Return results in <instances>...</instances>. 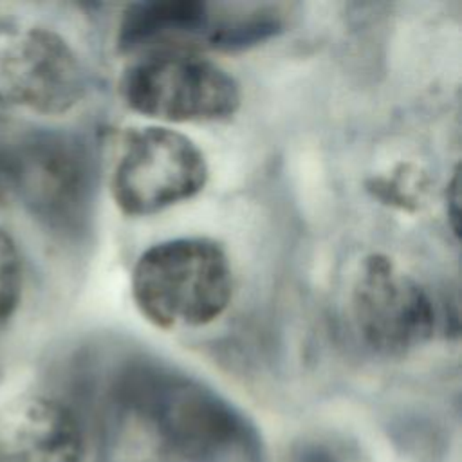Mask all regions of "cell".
<instances>
[{"label":"cell","mask_w":462,"mask_h":462,"mask_svg":"<svg viewBox=\"0 0 462 462\" xmlns=\"http://www.w3.org/2000/svg\"><path fill=\"white\" fill-rule=\"evenodd\" d=\"M0 197L16 200L52 231H83L94 199L88 148L60 130L14 135L0 146Z\"/></svg>","instance_id":"1"},{"label":"cell","mask_w":462,"mask_h":462,"mask_svg":"<svg viewBox=\"0 0 462 462\" xmlns=\"http://www.w3.org/2000/svg\"><path fill=\"white\" fill-rule=\"evenodd\" d=\"M233 294L226 251L211 238H170L148 247L132 271V298L155 327L191 328L220 318Z\"/></svg>","instance_id":"2"},{"label":"cell","mask_w":462,"mask_h":462,"mask_svg":"<svg viewBox=\"0 0 462 462\" xmlns=\"http://www.w3.org/2000/svg\"><path fill=\"white\" fill-rule=\"evenodd\" d=\"M121 399L186 458L218 455L242 435L236 411L213 390L168 368L139 363L119 381Z\"/></svg>","instance_id":"3"},{"label":"cell","mask_w":462,"mask_h":462,"mask_svg":"<svg viewBox=\"0 0 462 462\" xmlns=\"http://www.w3.org/2000/svg\"><path fill=\"white\" fill-rule=\"evenodd\" d=\"M125 105L164 123H211L229 119L240 106L236 79L199 52H152L137 56L123 72Z\"/></svg>","instance_id":"4"},{"label":"cell","mask_w":462,"mask_h":462,"mask_svg":"<svg viewBox=\"0 0 462 462\" xmlns=\"http://www.w3.org/2000/svg\"><path fill=\"white\" fill-rule=\"evenodd\" d=\"M208 175L206 157L188 135L141 126L123 135L110 191L121 213L150 217L199 195Z\"/></svg>","instance_id":"5"},{"label":"cell","mask_w":462,"mask_h":462,"mask_svg":"<svg viewBox=\"0 0 462 462\" xmlns=\"http://www.w3.org/2000/svg\"><path fill=\"white\" fill-rule=\"evenodd\" d=\"M350 307L361 339L384 356H401L424 345L437 323L428 291L379 253L363 260L352 285Z\"/></svg>","instance_id":"6"},{"label":"cell","mask_w":462,"mask_h":462,"mask_svg":"<svg viewBox=\"0 0 462 462\" xmlns=\"http://www.w3.org/2000/svg\"><path fill=\"white\" fill-rule=\"evenodd\" d=\"M87 92V74L58 32L31 27L0 43V101L45 116L65 114Z\"/></svg>","instance_id":"7"},{"label":"cell","mask_w":462,"mask_h":462,"mask_svg":"<svg viewBox=\"0 0 462 462\" xmlns=\"http://www.w3.org/2000/svg\"><path fill=\"white\" fill-rule=\"evenodd\" d=\"M238 42V4L199 0H153L130 4L119 22L117 45L123 52L235 51Z\"/></svg>","instance_id":"8"},{"label":"cell","mask_w":462,"mask_h":462,"mask_svg":"<svg viewBox=\"0 0 462 462\" xmlns=\"http://www.w3.org/2000/svg\"><path fill=\"white\" fill-rule=\"evenodd\" d=\"M85 433L58 395L27 392L0 402V462H83Z\"/></svg>","instance_id":"9"},{"label":"cell","mask_w":462,"mask_h":462,"mask_svg":"<svg viewBox=\"0 0 462 462\" xmlns=\"http://www.w3.org/2000/svg\"><path fill=\"white\" fill-rule=\"evenodd\" d=\"M23 292V263L13 236L0 227V332L14 318Z\"/></svg>","instance_id":"10"},{"label":"cell","mask_w":462,"mask_h":462,"mask_svg":"<svg viewBox=\"0 0 462 462\" xmlns=\"http://www.w3.org/2000/svg\"><path fill=\"white\" fill-rule=\"evenodd\" d=\"M458 173L455 170L451 182L448 184V191H446V211H448V218H449V226L451 231L455 235H458Z\"/></svg>","instance_id":"11"},{"label":"cell","mask_w":462,"mask_h":462,"mask_svg":"<svg viewBox=\"0 0 462 462\" xmlns=\"http://www.w3.org/2000/svg\"><path fill=\"white\" fill-rule=\"evenodd\" d=\"M296 462H336V460L328 451H323L319 448H309L296 458Z\"/></svg>","instance_id":"12"}]
</instances>
